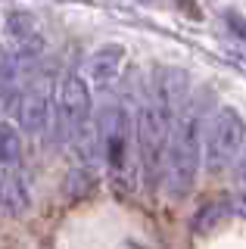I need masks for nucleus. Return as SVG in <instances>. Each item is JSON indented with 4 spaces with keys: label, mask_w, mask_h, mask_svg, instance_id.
<instances>
[{
    "label": "nucleus",
    "mask_w": 246,
    "mask_h": 249,
    "mask_svg": "<svg viewBox=\"0 0 246 249\" xmlns=\"http://www.w3.org/2000/svg\"><path fill=\"white\" fill-rule=\"evenodd\" d=\"M230 212L228 209V202L225 199H212V202H206V206H199L196 209V215H193V233H209V231H215L221 221H225V215Z\"/></svg>",
    "instance_id": "nucleus-10"
},
{
    "label": "nucleus",
    "mask_w": 246,
    "mask_h": 249,
    "mask_svg": "<svg viewBox=\"0 0 246 249\" xmlns=\"http://www.w3.org/2000/svg\"><path fill=\"white\" fill-rule=\"evenodd\" d=\"M122 66H125V47L106 44V47H100V50H94L88 56L84 72L90 75V81H94V84H109V81L119 78Z\"/></svg>",
    "instance_id": "nucleus-9"
},
{
    "label": "nucleus",
    "mask_w": 246,
    "mask_h": 249,
    "mask_svg": "<svg viewBox=\"0 0 246 249\" xmlns=\"http://www.w3.org/2000/svg\"><path fill=\"white\" fill-rule=\"evenodd\" d=\"M240 178L246 181V153H243V159H240Z\"/></svg>",
    "instance_id": "nucleus-13"
},
{
    "label": "nucleus",
    "mask_w": 246,
    "mask_h": 249,
    "mask_svg": "<svg viewBox=\"0 0 246 249\" xmlns=\"http://www.w3.org/2000/svg\"><path fill=\"white\" fill-rule=\"evenodd\" d=\"M90 115V88L81 75L69 72L56 88V128L59 137H75Z\"/></svg>",
    "instance_id": "nucleus-5"
},
{
    "label": "nucleus",
    "mask_w": 246,
    "mask_h": 249,
    "mask_svg": "<svg viewBox=\"0 0 246 249\" xmlns=\"http://www.w3.org/2000/svg\"><path fill=\"white\" fill-rule=\"evenodd\" d=\"M16 119L25 134H41L50 124V81L35 78L25 84L19 103H16Z\"/></svg>",
    "instance_id": "nucleus-6"
},
{
    "label": "nucleus",
    "mask_w": 246,
    "mask_h": 249,
    "mask_svg": "<svg viewBox=\"0 0 246 249\" xmlns=\"http://www.w3.org/2000/svg\"><path fill=\"white\" fill-rule=\"evenodd\" d=\"M32 206V190L19 168H6L0 175V209L6 215H25Z\"/></svg>",
    "instance_id": "nucleus-8"
},
{
    "label": "nucleus",
    "mask_w": 246,
    "mask_h": 249,
    "mask_svg": "<svg viewBox=\"0 0 246 249\" xmlns=\"http://www.w3.org/2000/svg\"><path fill=\"white\" fill-rule=\"evenodd\" d=\"M246 150V122L234 106H225L215 112V119L203 140V159L209 171H225L234 165Z\"/></svg>",
    "instance_id": "nucleus-3"
},
{
    "label": "nucleus",
    "mask_w": 246,
    "mask_h": 249,
    "mask_svg": "<svg viewBox=\"0 0 246 249\" xmlns=\"http://www.w3.org/2000/svg\"><path fill=\"white\" fill-rule=\"evenodd\" d=\"M19 159H22V134L13 124L0 122V165L16 168Z\"/></svg>",
    "instance_id": "nucleus-11"
},
{
    "label": "nucleus",
    "mask_w": 246,
    "mask_h": 249,
    "mask_svg": "<svg viewBox=\"0 0 246 249\" xmlns=\"http://www.w3.org/2000/svg\"><path fill=\"white\" fill-rule=\"evenodd\" d=\"M178 115H168L150 100L137 112V150H141V165L143 178L150 187H156L165 178V153H168V137H172V124Z\"/></svg>",
    "instance_id": "nucleus-2"
},
{
    "label": "nucleus",
    "mask_w": 246,
    "mask_h": 249,
    "mask_svg": "<svg viewBox=\"0 0 246 249\" xmlns=\"http://www.w3.org/2000/svg\"><path fill=\"white\" fill-rule=\"evenodd\" d=\"M94 134H97V146L103 153L112 178L119 181L122 175H128V137H131L128 112L122 106H106L94 124Z\"/></svg>",
    "instance_id": "nucleus-4"
},
{
    "label": "nucleus",
    "mask_w": 246,
    "mask_h": 249,
    "mask_svg": "<svg viewBox=\"0 0 246 249\" xmlns=\"http://www.w3.org/2000/svg\"><path fill=\"white\" fill-rule=\"evenodd\" d=\"M187 88H190V78L184 69H172V66L156 69L150 84V103L168 115H178L184 109V100H187Z\"/></svg>",
    "instance_id": "nucleus-7"
},
{
    "label": "nucleus",
    "mask_w": 246,
    "mask_h": 249,
    "mask_svg": "<svg viewBox=\"0 0 246 249\" xmlns=\"http://www.w3.org/2000/svg\"><path fill=\"white\" fill-rule=\"evenodd\" d=\"M228 19H230V28H237L240 35H246V25H243V19L237 13H228Z\"/></svg>",
    "instance_id": "nucleus-12"
},
{
    "label": "nucleus",
    "mask_w": 246,
    "mask_h": 249,
    "mask_svg": "<svg viewBox=\"0 0 246 249\" xmlns=\"http://www.w3.org/2000/svg\"><path fill=\"white\" fill-rule=\"evenodd\" d=\"M209 115V100H190L178 112L165 153V184L175 199H184L196 184L203 159V124Z\"/></svg>",
    "instance_id": "nucleus-1"
}]
</instances>
